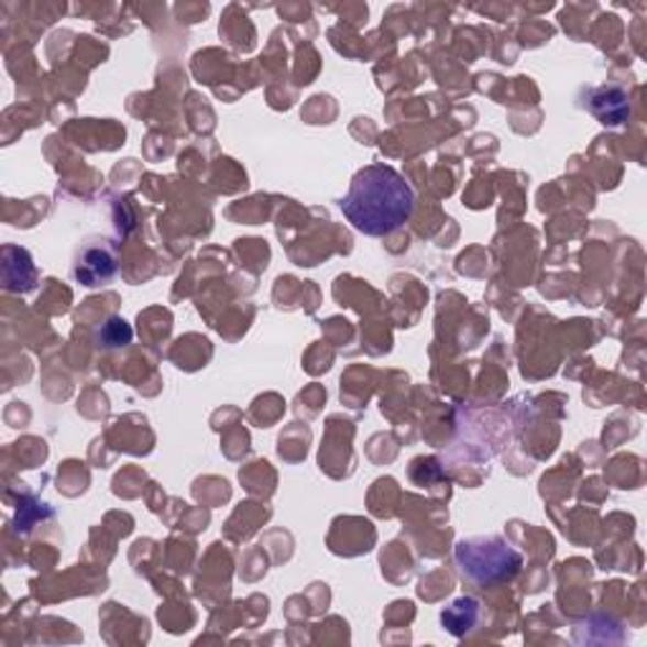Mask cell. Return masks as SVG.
Listing matches in <instances>:
<instances>
[{
	"label": "cell",
	"instance_id": "obj_1",
	"mask_svg": "<svg viewBox=\"0 0 647 647\" xmlns=\"http://www.w3.org/2000/svg\"><path fill=\"white\" fill-rule=\"evenodd\" d=\"M339 208L357 231L382 238L399 231L410 220L415 193L397 169L374 162L352 177Z\"/></svg>",
	"mask_w": 647,
	"mask_h": 647
},
{
	"label": "cell",
	"instance_id": "obj_2",
	"mask_svg": "<svg viewBox=\"0 0 647 647\" xmlns=\"http://www.w3.org/2000/svg\"><path fill=\"white\" fill-rule=\"evenodd\" d=\"M524 559L504 536H471L456 544V567L468 584L493 586L511 582L522 572Z\"/></svg>",
	"mask_w": 647,
	"mask_h": 647
},
{
	"label": "cell",
	"instance_id": "obj_6",
	"mask_svg": "<svg viewBox=\"0 0 647 647\" xmlns=\"http://www.w3.org/2000/svg\"><path fill=\"white\" fill-rule=\"evenodd\" d=\"M132 342V329L130 324L122 319H109L105 327L99 329V347L105 349H119Z\"/></svg>",
	"mask_w": 647,
	"mask_h": 647
},
{
	"label": "cell",
	"instance_id": "obj_5",
	"mask_svg": "<svg viewBox=\"0 0 647 647\" xmlns=\"http://www.w3.org/2000/svg\"><path fill=\"white\" fill-rule=\"evenodd\" d=\"M479 619H481V604L475 597H458L450 602L440 615L442 627L456 637L473 633V627L479 625Z\"/></svg>",
	"mask_w": 647,
	"mask_h": 647
},
{
	"label": "cell",
	"instance_id": "obj_3",
	"mask_svg": "<svg viewBox=\"0 0 647 647\" xmlns=\"http://www.w3.org/2000/svg\"><path fill=\"white\" fill-rule=\"evenodd\" d=\"M117 268V255L107 241H87L76 249L72 276L76 284L97 288L112 284Z\"/></svg>",
	"mask_w": 647,
	"mask_h": 647
},
{
	"label": "cell",
	"instance_id": "obj_4",
	"mask_svg": "<svg viewBox=\"0 0 647 647\" xmlns=\"http://www.w3.org/2000/svg\"><path fill=\"white\" fill-rule=\"evenodd\" d=\"M592 109V114L600 119L602 124L617 127L627 122L629 117V99L623 89L617 87H602L590 91V101H586Z\"/></svg>",
	"mask_w": 647,
	"mask_h": 647
}]
</instances>
